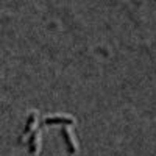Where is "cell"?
Listing matches in <instances>:
<instances>
[{
  "label": "cell",
  "instance_id": "cell-1",
  "mask_svg": "<svg viewBox=\"0 0 156 156\" xmlns=\"http://www.w3.org/2000/svg\"><path fill=\"white\" fill-rule=\"evenodd\" d=\"M75 123V119L70 115H55V117H47L44 119L42 125H72Z\"/></svg>",
  "mask_w": 156,
  "mask_h": 156
},
{
  "label": "cell",
  "instance_id": "cell-2",
  "mask_svg": "<svg viewBox=\"0 0 156 156\" xmlns=\"http://www.w3.org/2000/svg\"><path fill=\"white\" fill-rule=\"evenodd\" d=\"M61 134H62V137H64V142H66V147H67L69 153H70V154H75V153L78 151V147H76V142H75V139H73V136H72V133H70V129H69L67 126H62Z\"/></svg>",
  "mask_w": 156,
  "mask_h": 156
},
{
  "label": "cell",
  "instance_id": "cell-3",
  "mask_svg": "<svg viewBox=\"0 0 156 156\" xmlns=\"http://www.w3.org/2000/svg\"><path fill=\"white\" fill-rule=\"evenodd\" d=\"M39 142H41V134H39L37 129H34V131L30 134L28 142H27V145H28V151H30L31 154L37 153V150H39Z\"/></svg>",
  "mask_w": 156,
  "mask_h": 156
},
{
  "label": "cell",
  "instance_id": "cell-4",
  "mask_svg": "<svg viewBox=\"0 0 156 156\" xmlns=\"http://www.w3.org/2000/svg\"><path fill=\"white\" fill-rule=\"evenodd\" d=\"M34 123H36V112H31V114L28 115V119H27V123H25L23 136H27V134H30V133H31V129H33Z\"/></svg>",
  "mask_w": 156,
  "mask_h": 156
}]
</instances>
